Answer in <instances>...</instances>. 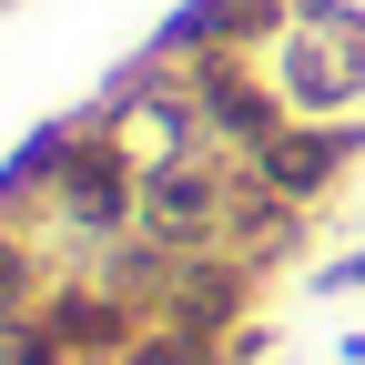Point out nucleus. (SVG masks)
Returning a JSON list of instances; mask_svg holds the SVG:
<instances>
[{
    "label": "nucleus",
    "mask_w": 365,
    "mask_h": 365,
    "mask_svg": "<svg viewBox=\"0 0 365 365\" xmlns=\"http://www.w3.org/2000/svg\"><path fill=\"white\" fill-rule=\"evenodd\" d=\"M244 193H254L244 153H193L173 173H143V244L153 254H234Z\"/></svg>",
    "instance_id": "7ed1b4c3"
},
{
    "label": "nucleus",
    "mask_w": 365,
    "mask_h": 365,
    "mask_svg": "<svg viewBox=\"0 0 365 365\" xmlns=\"http://www.w3.org/2000/svg\"><path fill=\"white\" fill-rule=\"evenodd\" d=\"M345 365H365V355H345Z\"/></svg>",
    "instance_id": "1a4fd4ad"
},
{
    "label": "nucleus",
    "mask_w": 365,
    "mask_h": 365,
    "mask_svg": "<svg viewBox=\"0 0 365 365\" xmlns=\"http://www.w3.org/2000/svg\"><path fill=\"white\" fill-rule=\"evenodd\" d=\"M182 71H193V102H203V122H213V143H223V153H254V143H274V132L294 122L264 61L203 51V61H182Z\"/></svg>",
    "instance_id": "20e7f679"
},
{
    "label": "nucleus",
    "mask_w": 365,
    "mask_h": 365,
    "mask_svg": "<svg viewBox=\"0 0 365 365\" xmlns=\"http://www.w3.org/2000/svg\"><path fill=\"white\" fill-rule=\"evenodd\" d=\"M294 0H182V11L153 31V51L173 61H203V51H234V61H264L274 41H284Z\"/></svg>",
    "instance_id": "39448f33"
},
{
    "label": "nucleus",
    "mask_w": 365,
    "mask_h": 365,
    "mask_svg": "<svg viewBox=\"0 0 365 365\" xmlns=\"http://www.w3.org/2000/svg\"><path fill=\"white\" fill-rule=\"evenodd\" d=\"M91 112L112 122V143L132 153V173H173V163H193V153H223L213 122H203V102H193V71H182L173 51H153V41L102 81Z\"/></svg>",
    "instance_id": "f03ea898"
},
{
    "label": "nucleus",
    "mask_w": 365,
    "mask_h": 365,
    "mask_svg": "<svg viewBox=\"0 0 365 365\" xmlns=\"http://www.w3.org/2000/svg\"><path fill=\"white\" fill-rule=\"evenodd\" d=\"M21 223L51 244V264H112L122 244H143V173L102 112H61V163Z\"/></svg>",
    "instance_id": "f257e3e1"
},
{
    "label": "nucleus",
    "mask_w": 365,
    "mask_h": 365,
    "mask_svg": "<svg viewBox=\"0 0 365 365\" xmlns=\"http://www.w3.org/2000/svg\"><path fill=\"white\" fill-rule=\"evenodd\" d=\"M355 153H365V143H355V132H335V122H284V132H274V143H254L244 163H254V182H274V193H294V203L325 213V193L345 182Z\"/></svg>",
    "instance_id": "423d86ee"
},
{
    "label": "nucleus",
    "mask_w": 365,
    "mask_h": 365,
    "mask_svg": "<svg viewBox=\"0 0 365 365\" xmlns=\"http://www.w3.org/2000/svg\"><path fill=\"white\" fill-rule=\"evenodd\" d=\"M254 355H264V325L234 335V345H213V335H173V325H143L122 365H254Z\"/></svg>",
    "instance_id": "0eeeda50"
},
{
    "label": "nucleus",
    "mask_w": 365,
    "mask_h": 365,
    "mask_svg": "<svg viewBox=\"0 0 365 365\" xmlns=\"http://www.w3.org/2000/svg\"><path fill=\"white\" fill-rule=\"evenodd\" d=\"M314 284H325V294H365V244L325 254V264H314Z\"/></svg>",
    "instance_id": "6e6552de"
}]
</instances>
